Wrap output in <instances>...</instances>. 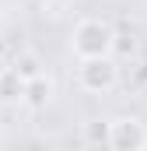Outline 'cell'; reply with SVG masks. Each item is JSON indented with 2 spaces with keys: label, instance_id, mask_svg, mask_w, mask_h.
Returning a JSON list of instances; mask_svg holds the SVG:
<instances>
[{
  "label": "cell",
  "instance_id": "1",
  "mask_svg": "<svg viewBox=\"0 0 147 151\" xmlns=\"http://www.w3.org/2000/svg\"><path fill=\"white\" fill-rule=\"evenodd\" d=\"M70 46H74V53H77L81 60H105L112 53V46H116V35H112V28L105 21L84 18V21L74 28Z\"/></svg>",
  "mask_w": 147,
  "mask_h": 151
},
{
  "label": "cell",
  "instance_id": "2",
  "mask_svg": "<svg viewBox=\"0 0 147 151\" xmlns=\"http://www.w3.org/2000/svg\"><path fill=\"white\" fill-rule=\"evenodd\" d=\"M109 148L112 151H144L147 148V127L137 116L109 119Z\"/></svg>",
  "mask_w": 147,
  "mask_h": 151
},
{
  "label": "cell",
  "instance_id": "3",
  "mask_svg": "<svg viewBox=\"0 0 147 151\" xmlns=\"http://www.w3.org/2000/svg\"><path fill=\"white\" fill-rule=\"evenodd\" d=\"M116 81H119V70L109 56L105 60H81V67H77V84L84 91H109V88H116Z\"/></svg>",
  "mask_w": 147,
  "mask_h": 151
},
{
  "label": "cell",
  "instance_id": "4",
  "mask_svg": "<svg viewBox=\"0 0 147 151\" xmlns=\"http://www.w3.org/2000/svg\"><path fill=\"white\" fill-rule=\"evenodd\" d=\"M49 95H53V84H49L46 77H32V81H25V95H21V102H25L28 109H42V106L49 102Z\"/></svg>",
  "mask_w": 147,
  "mask_h": 151
},
{
  "label": "cell",
  "instance_id": "5",
  "mask_svg": "<svg viewBox=\"0 0 147 151\" xmlns=\"http://www.w3.org/2000/svg\"><path fill=\"white\" fill-rule=\"evenodd\" d=\"M25 81L18 77L14 67H0V102H21Z\"/></svg>",
  "mask_w": 147,
  "mask_h": 151
},
{
  "label": "cell",
  "instance_id": "6",
  "mask_svg": "<svg viewBox=\"0 0 147 151\" xmlns=\"http://www.w3.org/2000/svg\"><path fill=\"white\" fill-rule=\"evenodd\" d=\"M14 70H18V77H21V81L42 77V70H39V56H35V53H21V56L14 60Z\"/></svg>",
  "mask_w": 147,
  "mask_h": 151
},
{
  "label": "cell",
  "instance_id": "7",
  "mask_svg": "<svg viewBox=\"0 0 147 151\" xmlns=\"http://www.w3.org/2000/svg\"><path fill=\"white\" fill-rule=\"evenodd\" d=\"M84 137H88L91 144H109V123L88 119V123H84Z\"/></svg>",
  "mask_w": 147,
  "mask_h": 151
}]
</instances>
